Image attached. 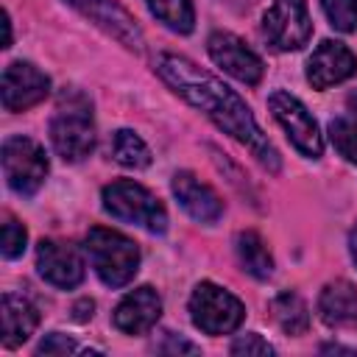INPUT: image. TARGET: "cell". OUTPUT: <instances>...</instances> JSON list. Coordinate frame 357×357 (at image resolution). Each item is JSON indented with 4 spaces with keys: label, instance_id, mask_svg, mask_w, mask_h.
Instances as JSON below:
<instances>
[{
    "label": "cell",
    "instance_id": "1",
    "mask_svg": "<svg viewBox=\"0 0 357 357\" xmlns=\"http://www.w3.org/2000/svg\"><path fill=\"white\" fill-rule=\"evenodd\" d=\"M153 70L181 100L204 112L220 131H226L240 145H245L262 167H268L271 173H279L282 167L279 151L257 126L248 103L229 84H223L220 78H215L212 73L201 70L195 61L178 53H159L153 61Z\"/></svg>",
    "mask_w": 357,
    "mask_h": 357
},
{
    "label": "cell",
    "instance_id": "2",
    "mask_svg": "<svg viewBox=\"0 0 357 357\" xmlns=\"http://www.w3.org/2000/svg\"><path fill=\"white\" fill-rule=\"evenodd\" d=\"M50 142L53 151L64 162H81L95 148V117H92V100L78 92H61L56 112L50 117Z\"/></svg>",
    "mask_w": 357,
    "mask_h": 357
},
{
    "label": "cell",
    "instance_id": "3",
    "mask_svg": "<svg viewBox=\"0 0 357 357\" xmlns=\"http://www.w3.org/2000/svg\"><path fill=\"white\" fill-rule=\"evenodd\" d=\"M84 251L98 273V279L117 290V287H126L137 271H139V248L131 237L114 231V229H106V226H92L84 237Z\"/></svg>",
    "mask_w": 357,
    "mask_h": 357
},
{
    "label": "cell",
    "instance_id": "4",
    "mask_svg": "<svg viewBox=\"0 0 357 357\" xmlns=\"http://www.w3.org/2000/svg\"><path fill=\"white\" fill-rule=\"evenodd\" d=\"M103 209L123 223H134L148 229L151 234H165L167 231V209L165 204L139 181L131 178H117L103 187L100 192Z\"/></svg>",
    "mask_w": 357,
    "mask_h": 357
},
{
    "label": "cell",
    "instance_id": "5",
    "mask_svg": "<svg viewBox=\"0 0 357 357\" xmlns=\"http://www.w3.org/2000/svg\"><path fill=\"white\" fill-rule=\"evenodd\" d=\"M190 318L195 329L218 337V335H231L243 324L245 307L237 296H231L220 284L198 282L195 290L190 293Z\"/></svg>",
    "mask_w": 357,
    "mask_h": 357
},
{
    "label": "cell",
    "instance_id": "6",
    "mask_svg": "<svg viewBox=\"0 0 357 357\" xmlns=\"http://www.w3.org/2000/svg\"><path fill=\"white\" fill-rule=\"evenodd\" d=\"M3 176L6 184L17 192V195H33L47 176V153L45 148L31 139V137H6L3 139Z\"/></svg>",
    "mask_w": 357,
    "mask_h": 357
},
{
    "label": "cell",
    "instance_id": "7",
    "mask_svg": "<svg viewBox=\"0 0 357 357\" xmlns=\"http://www.w3.org/2000/svg\"><path fill=\"white\" fill-rule=\"evenodd\" d=\"M268 109L273 114V120L282 126V131L287 134V139L293 142V148L307 156V159H318L324 153V137L318 128V120L312 117V112L290 92L276 89L268 98Z\"/></svg>",
    "mask_w": 357,
    "mask_h": 357
},
{
    "label": "cell",
    "instance_id": "8",
    "mask_svg": "<svg viewBox=\"0 0 357 357\" xmlns=\"http://www.w3.org/2000/svg\"><path fill=\"white\" fill-rule=\"evenodd\" d=\"M262 33L273 50H301L312 36L307 0H273L262 17Z\"/></svg>",
    "mask_w": 357,
    "mask_h": 357
},
{
    "label": "cell",
    "instance_id": "9",
    "mask_svg": "<svg viewBox=\"0 0 357 357\" xmlns=\"http://www.w3.org/2000/svg\"><path fill=\"white\" fill-rule=\"evenodd\" d=\"M206 53L209 59L223 70L229 73L231 78H237L240 84H248V86H257L262 81V73H265V64L262 59L234 33L229 31H215L209 39H206Z\"/></svg>",
    "mask_w": 357,
    "mask_h": 357
},
{
    "label": "cell",
    "instance_id": "10",
    "mask_svg": "<svg viewBox=\"0 0 357 357\" xmlns=\"http://www.w3.org/2000/svg\"><path fill=\"white\" fill-rule=\"evenodd\" d=\"M64 3H70L75 11H81L89 22H95L103 33L117 39L123 47L142 53V47H145L142 28L117 0H64Z\"/></svg>",
    "mask_w": 357,
    "mask_h": 357
},
{
    "label": "cell",
    "instance_id": "11",
    "mask_svg": "<svg viewBox=\"0 0 357 357\" xmlns=\"http://www.w3.org/2000/svg\"><path fill=\"white\" fill-rule=\"evenodd\" d=\"M50 92V78L31 61H11L3 70L0 100L6 112H25L42 103Z\"/></svg>",
    "mask_w": 357,
    "mask_h": 357
},
{
    "label": "cell",
    "instance_id": "12",
    "mask_svg": "<svg viewBox=\"0 0 357 357\" xmlns=\"http://www.w3.org/2000/svg\"><path fill=\"white\" fill-rule=\"evenodd\" d=\"M36 271L39 276L59 287V290H73L84 282V259L75 245L61 243V240H39L36 245Z\"/></svg>",
    "mask_w": 357,
    "mask_h": 357
},
{
    "label": "cell",
    "instance_id": "13",
    "mask_svg": "<svg viewBox=\"0 0 357 357\" xmlns=\"http://www.w3.org/2000/svg\"><path fill=\"white\" fill-rule=\"evenodd\" d=\"M357 73V56L335 39H324L312 56L307 59V81L312 89H329L335 84L349 81Z\"/></svg>",
    "mask_w": 357,
    "mask_h": 357
},
{
    "label": "cell",
    "instance_id": "14",
    "mask_svg": "<svg viewBox=\"0 0 357 357\" xmlns=\"http://www.w3.org/2000/svg\"><path fill=\"white\" fill-rule=\"evenodd\" d=\"M170 190H173L176 201L181 204V209L192 220L212 226V223H218L223 218V201H220V195L206 181H201L195 173L178 170L173 176V181H170Z\"/></svg>",
    "mask_w": 357,
    "mask_h": 357
},
{
    "label": "cell",
    "instance_id": "15",
    "mask_svg": "<svg viewBox=\"0 0 357 357\" xmlns=\"http://www.w3.org/2000/svg\"><path fill=\"white\" fill-rule=\"evenodd\" d=\"M162 315V298L151 284L134 287L128 290L120 304L112 312V324L114 329H120L123 335H145Z\"/></svg>",
    "mask_w": 357,
    "mask_h": 357
},
{
    "label": "cell",
    "instance_id": "16",
    "mask_svg": "<svg viewBox=\"0 0 357 357\" xmlns=\"http://www.w3.org/2000/svg\"><path fill=\"white\" fill-rule=\"evenodd\" d=\"M318 315L326 326H357V287L349 279L324 284L318 296Z\"/></svg>",
    "mask_w": 357,
    "mask_h": 357
},
{
    "label": "cell",
    "instance_id": "17",
    "mask_svg": "<svg viewBox=\"0 0 357 357\" xmlns=\"http://www.w3.org/2000/svg\"><path fill=\"white\" fill-rule=\"evenodd\" d=\"M39 326V310L17 293H3V346H22Z\"/></svg>",
    "mask_w": 357,
    "mask_h": 357
},
{
    "label": "cell",
    "instance_id": "18",
    "mask_svg": "<svg viewBox=\"0 0 357 357\" xmlns=\"http://www.w3.org/2000/svg\"><path fill=\"white\" fill-rule=\"evenodd\" d=\"M234 251H237V259H240L243 271H248L254 279H268V276L273 273L271 251H268L265 240H262L254 229L237 231V237H234Z\"/></svg>",
    "mask_w": 357,
    "mask_h": 357
},
{
    "label": "cell",
    "instance_id": "19",
    "mask_svg": "<svg viewBox=\"0 0 357 357\" xmlns=\"http://www.w3.org/2000/svg\"><path fill=\"white\" fill-rule=\"evenodd\" d=\"M271 315L279 324V329L287 335H304L310 326V310L304 298L293 290H284L271 301Z\"/></svg>",
    "mask_w": 357,
    "mask_h": 357
},
{
    "label": "cell",
    "instance_id": "20",
    "mask_svg": "<svg viewBox=\"0 0 357 357\" xmlns=\"http://www.w3.org/2000/svg\"><path fill=\"white\" fill-rule=\"evenodd\" d=\"M109 151H112V159H114L117 165H123V167L139 170V167H148V165H151V148H148L145 139H142L137 131H131V128L114 131Z\"/></svg>",
    "mask_w": 357,
    "mask_h": 357
},
{
    "label": "cell",
    "instance_id": "21",
    "mask_svg": "<svg viewBox=\"0 0 357 357\" xmlns=\"http://www.w3.org/2000/svg\"><path fill=\"white\" fill-rule=\"evenodd\" d=\"M145 6L173 33H192V28H195L192 0H145Z\"/></svg>",
    "mask_w": 357,
    "mask_h": 357
},
{
    "label": "cell",
    "instance_id": "22",
    "mask_svg": "<svg viewBox=\"0 0 357 357\" xmlns=\"http://www.w3.org/2000/svg\"><path fill=\"white\" fill-rule=\"evenodd\" d=\"M329 139H332L335 151L346 162L357 165V120H351V117H332L329 120Z\"/></svg>",
    "mask_w": 357,
    "mask_h": 357
},
{
    "label": "cell",
    "instance_id": "23",
    "mask_svg": "<svg viewBox=\"0 0 357 357\" xmlns=\"http://www.w3.org/2000/svg\"><path fill=\"white\" fill-rule=\"evenodd\" d=\"M329 25L340 33L357 31V0H321Z\"/></svg>",
    "mask_w": 357,
    "mask_h": 357
},
{
    "label": "cell",
    "instance_id": "24",
    "mask_svg": "<svg viewBox=\"0 0 357 357\" xmlns=\"http://www.w3.org/2000/svg\"><path fill=\"white\" fill-rule=\"evenodd\" d=\"M25 243H28V231H25V226L17 220V218H11V215H6V220H3V257L6 259H17V257H22V251H25Z\"/></svg>",
    "mask_w": 357,
    "mask_h": 357
},
{
    "label": "cell",
    "instance_id": "25",
    "mask_svg": "<svg viewBox=\"0 0 357 357\" xmlns=\"http://www.w3.org/2000/svg\"><path fill=\"white\" fill-rule=\"evenodd\" d=\"M231 354H257V357H265V354H273V346L268 340H262V335L257 332H248V335H240L234 343H231Z\"/></svg>",
    "mask_w": 357,
    "mask_h": 357
},
{
    "label": "cell",
    "instance_id": "26",
    "mask_svg": "<svg viewBox=\"0 0 357 357\" xmlns=\"http://www.w3.org/2000/svg\"><path fill=\"white\" fill-rule=\"evenodd\" d=\"M70 351H81V346H78L73 337L61 335V332L45 335L42 343L36 346V354H70Z\"/></svg>",
    "mask_w": 357,
    "mask_h": 357
},
{
    "label": "cell",
    "instance_id": "27",
    "mask_svg": "<svg viewBox=\"0 0 357 357\" xmlns=\"http://www.w3.org/2000/svg\"><path fill=\"white\" fill-rule=\"evenodd\" d=\"M162 354H178V351H184V354H198L201 349L195 346V343H190V340H184V337H176L173 332H165V343L162 346H156Z\"/></svg>",
    "mask_w": 357,
    "mask_h": 357
},
{
    "label": "cell",
    "instance_id": "28",
    "mask_svg": "<svg viewBox=\"0 0 357 357\" xmlns=\"http://www.w3.org/2000/svg\"><path fill=\"white\" fill-rule=\"evenodd\" d=\"M92 310H95V301H92V298H81V301L73 307V312H75L73 318L84 324V321H89V318H92Z\"/></svg>",
    "mask_w": 357,
    "mask_h": 357
},
{
    "label": "cell",
    "instance_id": "29",
    "mask_svg": "<svg viewBox=\"0 0 357 357\" xmlns=\"http://www.w3.org/2000/svg\"><path fill=\"white\" fill-rule=\"evenodd\" d=\"M321 351L324 354H351V357H357V349H349V346H340V343H326V346H321Z\"/></svg>",
    "mask_w": 357,
    "mask_h": 357
},
{
    "label": "cell",
    "instance_id": "30",
    "mask_svg": "<svg viewBox=\"0 0 357 357\" xmlns=\"http://www.w3.org/2000/svg\"><path fill=\"white\" fill-rule=\"evenodd\" d=\"M346 109H349V117L357 120V89H351V92L346 95Z\"/></svg>",
    "mask_w": 357,
    "mask_h": 357
},
{
    "label": "cell",
    "instance_id": "31",
    "mask_svg": "<svg viewBox=\"0 0 357 357\" xmlns=\"http://www.w3.org/2000/svg\"><path fill=\"white\" fill-rule=\"evenodd\" d=\"M3 28H6V39H3V47H11V17H8V11H6V17H3Z\"/></svg>",
    "mask_w": 357,
    "mask_h": 357
},
{
    "label": "cell",
    "instance_id": "32",
    "mask_svg": "<svg viewBox=\"0 0 357 357\" xmlns=\"http://www.w3.org/2000/svg\"><path fill=\"white\" fill-rule=\"evenodd\" d=\"M349 251H351V259H354V265H357V226H354L351 234H349Z\"/></svg>",
    "mask_w": 357,
    "mask_h": 357
}]
</instances>
